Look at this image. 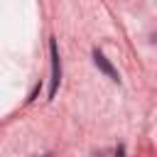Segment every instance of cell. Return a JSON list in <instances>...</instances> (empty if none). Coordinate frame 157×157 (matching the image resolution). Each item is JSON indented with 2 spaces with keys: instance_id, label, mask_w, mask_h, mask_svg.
<instances>
[{
  "instance_id": "obj_1",
  "label": "cell",
  "mask_w": 157,
  "mask_h": 157,
  "mask_svg": "<svg viewBox=\"0 0 157 157\" xmlns=\"http://www.w3.org/2000/svg\"><path fill=\"white\" fill-rule=\"evenodd\" d=\"M49 49H52V88H49V98L56 93V88H59V76H61V66H59V52H56V42L52 39V44H49Z\"/></svg>"
},
{
  "instance_id": "obj_2",
  "label": "cell",
  "mask_w": 157,
  "mask_h": 157,
  "mask_svg": "<svg viewBox=\"0 0 157 157\" xmlns=\"http://www.w3.org/2000/svg\"><path fill=\"white\" fill-rule=\"evenodd\" d=\"M93 61H96V66L103 71V74H108V78H113V81H118V71L110 66V61L98 52V49H93Z\"/></svg>"
}]
</instances>
